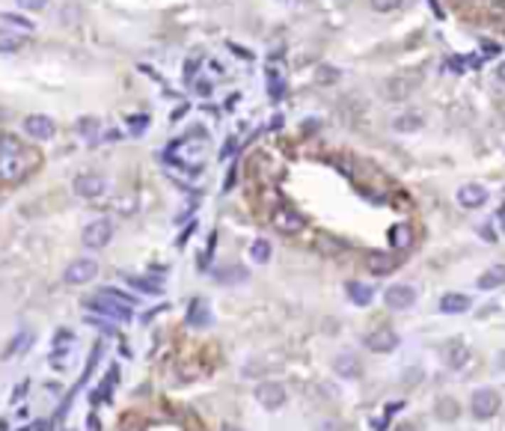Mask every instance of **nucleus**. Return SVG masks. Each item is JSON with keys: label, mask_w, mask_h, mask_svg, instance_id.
I'll return each instance as SVG.
<instances>
[{"label": "nucleus", "mask_w": 505, "mask_h": 431, "mask_svg": "<svg viewBox=\"0 0 505 431\" xmlns=\"http://www.w3.org/2000/svg\"><path fill=\"white\" fill-rule=\"evenodd\" d=\"M256 402L265 410H280L285 405V387L277 384V381H265V384L256 387Z\"/></svg>", "instance_id": "1a4fd4ad"}, {"label": "nucleus", "mask_w": 505, "mask_h": 431, "mask_svg": "<svg viewBox=\"0 0 505 431\" xmlns=\"http://www.w3.org/2000/svg\"><path fill=\"white\" fill-rule=\"evenodd\" d=\"M499 223H502V229H505V206L499 208Z\"/></svg>", "instance_id": "49530a36"}, {"label": "nucleus", "mask_w": 505, "mask_h": 431, "mask_svg": "<svg viewBox=\"0 0 505 431\" xmlns=\"http://www.w3.org/2000/svg\"><path fill=\"white\" fill-rule=\"evenodd\" d=\"M110 238H113V220L110 218H98V220L87 223L80 232V241L87 250H101V247L110 244Z\"/></svg>", "instance_id": "7ed1b4c3"}, {"label": "nucleus", "mask_w": 505, "mask_h": 431, "mask_svg": "<svg viewBox=\"0 0 505 431\" xmlns=\"http://www.w3.org/2000/svg\"><path fill=\"white\" fill-rule=\"evenodd\" d=\"M30 170L27 164V149L21 140H15L12 134H0V179L4 181H18Z\"/></svg>", "instance_id": "f03ea898"}, {"label": "nucleus", "mask_w": 505, "mask_h": 431, "mask_svg": "<svg viewBox=\"0 0 505 431\" xmlns=\"http://www.w3.org/2000/svg\"><path fill=\"white\" fill-rule=\"evenodd\" d=\"M98 128H101L98 119H92V116H83V119L78 122V134L87 137V140H95L98 137Z\"/></svg>", "instance_id": "c85d7f7f"}, {"label": "nucleus", "mask_w": 505, "mask_h": 431, "mask_svg": "<svg viewBox=\"0 0 505 431\" xmlns=\"http://www.w3.org/2000/svg\"><path fill=\"white\" fill-rule=\"evenodd\" d=\"M250 259L256 262V265H265L267 259H271V244H267L265 238H256L250 244Z\"/></svg>", "instance_id": "cd10ccee"}, {"label": "nucleus", "mask_w": 505, "mask_h": 431, "mask_svg": "<svg viewBox=\"0 0 505 431\" xmlns=\"http://www.w3.org/2000/svg\"><path fill=\"white\" fill-rule=\"evenodd\" d=\"M116 378H119V369H110L107 375H105V381H101V387L98 390H92V405H105V402H110V393H113V387H116Z\"/></svg>", "instance_id": "6ab92c4d"}, {"label": "nucleus", "mask_w": 505, "mask_h": 431, "mask_svg": "<svg viewBox=\"0 0 505 431\" xmlns=\"http://www.w3.org/2000/svg\"><path fill=\"white\" fill-rule=\"evenodd\" d=\"M333 80H339V69H333V65H321V69H318V84H333Z\"/></svg>", "instance_id": "473e14b6"}, {"label": "nucleus", "mask_w": 505, "mask_h": 431, "mask_svg": "<svg viewBox=\"0 0 505 431\" xmlns=\"http://www.w3.org/2000/svg\"><path fill=\"white\" fill-rule=\"evenodd\" d=\"M282 90H285L282 78H280L277 72H267V92H271L274 102H280V98H282Z\"/></svg>", "instance_id": "7c9ffc66"}, {"label": "nucleus", "mask_w": 505, "mask_h": 431, "mask_svg": "<svg viewBox=\"0 0 505 431\" xmlns=\"http://www.w3.org/2000/svg\"><path fill=\"white\" fill-rule=\"evenodd\" d=\"M395 265H398V259L393 253H368V259H366V268L372 274H378V277L395 271Z\"/></svg>", "instance_id": "2eb2a0df"}, {"label": "nucleus", "mask_w": 505, "mask_h": 431, "mask_svg": "<svg viewBox=\"0 0 505 431\" xmlns=\"http://www.w3.org/2000/svg\"><path fill=\"white\" fill-rule=\"evenodd\" d=\"M271 223H274V229L277 232H282V235H297V232L307 226V220H303V214L300 211H294V208H277L274 214H271Z\"/></svg>", "instance_id": "6e6552de"}, {"label": "nucleus", "mask_w": 505, "mask_h": 431, "mask_svg": "<svg viewBox=\"0 0 505 431\" xmlns=\"http://www.w3.org/2000/svg\"><path fill=\"white\" fill-rule=\"evenodd\" d=\"M499 286H505V265H491V268L479 277V289L491 292V289H499Z\"/></svg>", "instance_id": "a211bd4d"}, {"label": "nucleus", "mask_w": 505, "mask_h": 431, "mask_svg": "<svg viewBox=\"0 0 505 431\" xmlns=\"http://www.w3.org/2000/svg\"><path fill=\"white\" fill-rule=\"evenodd\" d=\"M220 431H244V428H238V425H229V422H226V425H220Z\"/></svg>", "instance_id": "37998d69"}, {"label": "nucleus", "mask_w": 505, "mask_h": 431, "mask_svg": "<svg viewBox=\"0 0 505 431\" xmlns=\"http://www.w3.org/2000/svg\"><path fill=\"white\" fill-rule=\"evenodd\" d=\"M390 244H393V250H408L413 244V229L408 223H395L390 229Z\"/></svg>", "instance_id": "aec40b11"}, {"label": "nucleus", "mask_w": 505, "mask_h": 431, "mask_svg": "<svg viewBox=\"0 0 505 431\" xmlns=\"http://www.w3.org/2000/svg\"><path fill=\"white\" fill-rule=\"evenodd\" d=\"M395 431H419V428H416V425H413V422H401V425H398V428H395Z\"/></svg>", "instance_id": "a19ab883"}, {"label": "nucleus", "mask_w": 505, "mask_h": 431, "mask_svg": "<svg viewBox=\"0 0 505 431\" xmlns=\"http://www.w3.org/2000/svg\"><path fill=\"white\" fill-rule=\"evenodd\" d=\"M128 283H131L134 289L146 292V294H161V292H164L161 280H152V277H128Z\"/></svg>", "instance_id": "a878e982"}, {"label": "nucleus", "mask_w": 505, "mask_h": 431, "mask_svg": "<svg viewBox=\"0 0 505 431\" xmlns=\"http://www.w3.org/2000/svg\"><path fill=\"white\" fill-rule=\"evenodd\" d=\"M33 431H51V425L48 422H36V428H33Z\"/></svg>", "instance_id": "c03bdc74"}, {"label": "nucleus", "mask_w": 505, "mask_h": 431, "mask_svg": "<svg viewBox=\"0 0 505 431\" xmlns=\"http://www.w3.org/2000/svg\"><path fill=\"white\" fill-rule=\"evenodd\" d=\"M437 417L452 420V417H455V402H452V399H440V405H437Z\"/></svg>", "instance_id": "c9c22d12"}, {"label": "nucleus", "mask_w": 505, "mask_h": 431, "mask_svg": "<svg viewBox=\"0 0 505 431\" xmlns=\"http://www.w3.org/2000/svg\"><path fill=\"white\" fill-rule=\"evenodd\" d=\"M75 193L80 200H98V196L107 193V179L98 176V173H80L75 181H72Z\"/></svg>", "instance_id": "39448f33"}, {"label": "nucleus", "mask_w": 505, "mask_h": 431, "mask_svg": "<svg viewBox=\"0 0 505 431\" xmlns=\"http://www.w3.org/2000/svg\"><path fill=\"white\" fill-rule=\"evenodd\" d=\"M27 390H30V381H24V384H21L18 390H15V393H12V402H18V399H21V395H24Z\"/></svg>", "instance_id": "58836bf2"}, {"label": "nucleus", "mask_w": 505, "mask_h": 431, "mask_svg": "<svg viewBox=\"0 0 505 431\" xmlns=\"http://www.w3.org/2000/svg\"><path fill=\"white\" fill-rule=\"evenodd\" d=\"M98 277V262L95 259H75L69 268L63 271V283H69V286H83V283H90V280Z\"/></svg>", "instance_id": "0eeeda50"}, {"label": "nucleus", "mask_w": 505, "mask_h": 431, "mask_svg": "<svg viewBox=\"0 0 505 431\" xmlns=\"http://www.w3.org/2000/svg\"><path fill=\"white\" fill-rule=\"evenodd\" d=\"M469 307H473V301H469L467 294H458V292L440 297V312H446V316H461V312H467Z\"/></svg>", "instance_id": "4468645a"}, {"label": "nucleus", "mask_w": 505, "mask_h": 431, "mask_svg": "<svg viewBox=\"0 0 505 431\" xmlns=\"http://www.w3.org/2000/svg\"><path fill=\"white\" fill-rule=\"evenodd\" d=\"M30 345H33V334H27V330H21L18 336H12V342L4 348V354H0V357H4V360H12L15 354H21L24 348H30Z\"/></svg>", "instance_id": "5701e85b"}, {"label": "nucleus", "mask_w": 505, "mask_h": 431, "mask_svg": "<svg viewBox=\"0 0 505 431\" xmlns=\"http://www.w3.org/2000/svg\"><path fill=\"white\" fill-rule=\"evenodd\" d=\"M446 363L452 369H461L467 363V345L464 342H449L446 345Z\"/></svg>", "instance_id": "b1692460"}, {"label": "nucleus", "mask_w": 505, "mask_h": 431, "mask_svg": "<svg viewBox=\"0 0 505 431\" xmlns=\"http://www.w3.org/2000/svg\"><path fill=\"white\" fill-rule=\"evenodd\" d=\"M502 408V399H499V393L491 390V387H479L473 393V399H469V410H473V417L476 420H491L496 417Z\"/></svg>", "instance_id": "20e7f679"}, {"label": "nucleus", "mask_w": 505, "mask_h": 431, "mask_svg": "<svg viewBox=\"0 0 505 431\" xmlns=\"http://www.w3.org/2000/svg\"><path fill=\"white\" fill-rule=\"evenodd\" d=\"M487 203V191L482 185H464L458 188V206L464 208H482Z\"/></svg>", "instance_id": "ddd939ff"}, {"label": "nucleus", "mask_w": 505, "mask_h": 431, "mask_svg": "<svg viewBox=\"0 0 505 431\" xmlns=\"http://www.w3.org/2000/svg\"><path fill=\"white\" fill-rule=\"evenodd\" d=\"M87 307L92 309V312H98V316H105V319H110V321H131L134 319V309L131 307H122V304H116V301H107V297H90L87 301Z\"/></svg>", "instance_id": "423d86ee"}, {"label": "nucleus", "mask_w": 505, "mask_h": 431, "mask_svg": "<svg viewBox=\"0 0 505 431\" xmlns=\"http://www.w3.org/2000/svg\"><path fill=\"white\" fill-rule=\"evenodd\" d=\"M214 277L220 280V283H226V286H229V283H241V280H247L250 274H247L244 268H226V271H217Z\"/></svg>", "instance_id": "c756f323"}, {"label": "nucleus", "mask_w": 505, "mask_h": 431, "mask_svg": "<svg viewBox=\"0 0 505 431\" xmlns=\"http://www.w3.org/2000/svg\"><path fill=\"white\" fill-rule=\"evenodd\" d=\"M383 301L390 309H408L416 304V289L413 286H390L383 292Z\"/></svg>", "instance_id": "f8f14e48"}, {"label": "nucleus", "mask_w": 505, "mask_h": 431, "mask_svg": "<svg viewBox=\"0 0 505 431\" xmlns=\"http://www.w3.org/2000/svg\"><path fill=\"white\" fill-rule=\"evenodd\" d=\"M333 369H336V375H339V378H357L360 375V360L354 357V354H339V357H336V363H333Z\"/></svg>", "instance_id": "4be33fe9"}, {"label": "nucleus", "mask_w": 505, "mask_h": 431, "mask_svg": "<svg viewBox=\"0 0 505 431\" xmlns=\"http://www.w3.org/2000/svg\"><path fill=\"white\" fill-rule=\"evenodd\" d=\"M128 128H131V134H143V131L149 128V116H143V113L128 116Z\"/></svg>", "instance_id": "2f4dec72"}, {"label": "nucleus", "mask_w": 505, "mask_h": 431, "mask_svg": "<svg viewBox=\"0 0 505 431\" xmlns=\"http://www.w3.org/2000/svg\"><path fill=\"white\" fill-rule=\"evenodd\" d=\"M496 78L505 80V63H499V69H496Z\"/></svg>", "instance_id": "79ce46f5"}, {"label": "nucleus", "mask_w": 505, "mask_h": 431, "mask_svg": "<svg viewBox=\"0 0 505 431\" xmlns=\"http://www.w3.org/2000/svg\"><path fill=\"white\" fill-rule=\"evenodd\" d=\"M24 12H39V9H45L48 6V0H15Z\"/></svg>", "instance_id": "f704fd0d"}, {"label": "nucleus", "mask_w": 505, "mask_h": 431, "mask_svg": "<svg viewBox=\"0 0 505 431\" xmlns=\"http://www.w3.org/2000/svg\"><path fill=\"white\" fill-rule=\"evenodd\" d=\"M166 161H170L173 167L196 176L202 170V164H206V134H202L196 143H193V134L176 137L170 146H166Z\"/></svg>", "instance_id": "f257e3e1"}, {"label": "nucleus", "mask_w": 505, "mask_h": 431, "mask_svg": "<svg viewBox=\"0 0 505 431\" xmlns=\"http://www.w3.org/2000/svg\"><path fill=\"white\" fill-rule=\"evenodd\" d=\"M315 431H342V425L336 420H324L321 425H315Z\"/></svg>", "instance_id": "4c0bfd02"}, {"label": "nucleus", "mask_w": 505, "mask_h": 431, "mask_svg": "<svg viewBox=\"0 0 505 431\" xmlns=\"http://www.w3.org/2000/svg\"><path fill=\"white\" fill-rule=\"evenodd\" d=\"M24 48V36L9 27H0V54H15Z\"/></svg>", "instance_id": "412c9836"}, {"label": "nucleus", "mask_w": 505, "mask_h": 431, "mask_svg": "<svg viewBox=\"0 0 505 431\" xmlns=\"http://www.w3.org/2000/svg\"><path fill=\"white\" fill-rule=\"evenodd\" d=\"M0 431H9V422H6V420H0Z\"/></svg>", "instance_id": "de8ad7c7"}, {"label": "nucleus", "mask_w": 505, "mask_h": 431, "mask_svg": "<svg viewBox=\"0 0 505 431\" xmlns=\"http://www.w3.org/2000/svg\"><path fill=\"white\" fill-rule=\"evenodd\" d=\"M499 369H505V348L499 351Z\"/></svg>", "instance_id": "a18cd8bd"}, {"label": "nucleus", "mask_w": 505, "mask_h": 431, "mask_svg": "<svg viewBox=\"0 0 505 431\" xmlns=\"http://www.w3.org/2000/svg\"><path fill=\"white\" fill-rule=\"evenodd\" d=\"M24 131L33 140H51V137H54V131H57V125H54L51 116L33 113V116H27V119H24Z\"/></svg>", "instance_id": "9d476101"}, {"label": "nucleus", "mask_w": 505, "mask_h": 431, "mask_svg": "<svg viewBox=\"0 0 505 431\" xmlns=\"http://www.w3.org/2000/svg\"><path fill=\"white\" fill-rule=\"evenodd\" d=\"M4 21H6V24H18L21 30H33V24H30V21H24V18H15V15H4Z\"/></svg>", "instance_id": "e433bc0d"}, {"label": "nucleus", "mask_w": 505, "mask_h": 431, "mask_svg": "<svg viewBox=\"0 0 505 431\" xmlns=\"http://www.w3.org/2000/svg\"><path fill=\"white\" fill-rule=\"evenodd\" d=\"M401 6V0H372V9L375 12H393Z\"/></svg>", "instance_id": "72a5a7b5"}, {"label": "nucleus", "mask_w": 505, "mask_h": 431, "mask_svg": "<svg viewBox=\"0 0 505 431\" xmlns=\"http://www.w3.org/2000/svg\"><path fill=\"white\" fill-rule=\"evenodd\" d=\"M345 292H348V297L357 307H368V304H372V297H375V289L368 286V283H357V280L345 283Z\"/></svg>", "instance_id": "f3484780"}, {"label": "nucleus", "mask_w": 505, "mask_h": 431, "mask_svg": "<svg viewBox=\"0 0 505 431\" xmlns=\"http://www.w3.org/2000/svg\"><path fill=\"white\" fill-rule=\"evenodd\" d=\"M393 128L401 131V134H408V131L422 128V116H419V113H401V116L393 119Z\"/></svg>", "instance_id": "393cba45"}, {"label": "nucleus", "mask_w": 505, "mask_h": 431, "mask_svg": "<svg viewBox=\"0 0 505 431\" xmlns=\"http://www.w3.org/2000/svg\"><path fill=\"white\" fill-rule=\"evenodd\" d=\"M482 238H487V241H496V235H494V229H487V226H484V229H482Z\"/></svg>", "instance_id": "ea45409f"}, {"label": "nucleus", "mask_w": 505, "mask_h": 431, "mask_svg": "<svg viewBox=\"0 0 505 431\" xmlns=\"http://www.w3.org/2000/svg\"><path fill=\"white\" fill-rule=\"evenodd\" d=\"M395 345H398V336H395V330H390V327L372 330V334L366 336V348H368V351H375V354H390Z\"/></svg>", "instance_id": "9b49d317"}, {"label": "nucleus", "mask_w": 505, "mask_h": 431, "mask_svg": "<svg viewBox=\"0 0 505 431\" xmlns=\"http://www.w3.org/2000/svg\"><path fill=\"white\" fill-rule=\"evenodd\" d=\"M188 324H191L193 330L211 324V309H208V304L202 301V297H196V301L191 304V309H188Z\"/></svg>", "instance_id": "dca6fc26"}, {"label": "nucleus", "mask_w": 505, "mask_h": 431, "mask_svg": "<svg viewBox=\"0 0 505 431\" xmlns=\"http://www.w3.org/2000/svg\"><path fill=\"white\" fill-rule=\"evenodd\" d=\"M98 297H107V301H116V304H122V307H137V297H131V294H125L119 289H110V286L98 289Z\"/></svg>", "instance_id": "bb28decb"}]
</instances>
